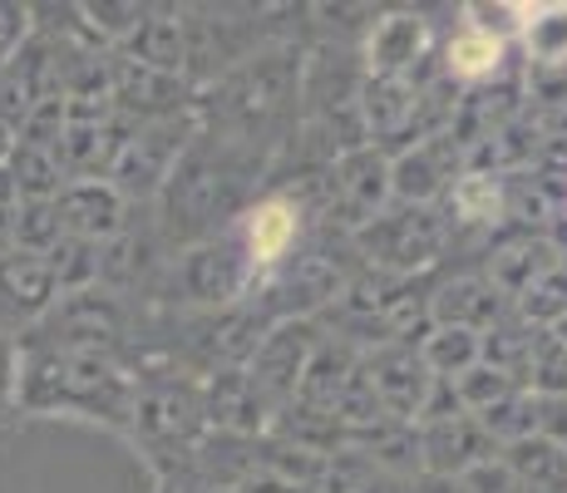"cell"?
<instances>
[{
  "label": "cell",
  "mask_w": 567,
  "mask_h": 493,
  "mask_svg": "<svg viewBox=\"0 0 567 493\" xmlns=\"http://www.w3.org/2000/svg\"><path fill=\"white\" fill-rule=\"evenodd\" d=\"M257 173H261L257 148L227 144V138L198 129V138L173 168L168 188L158 193V233L183 247H198L207 237L227 233L257 203L252 197Z\"/></svg>",
  "instance_id": "cell-1"
},
{
  "label": "cell",
  "mask_w": 567,
  "mask_h": 493,
  "mask_svg": "<svg viewBox=\"0 0 567 493\" xmlns=\"http://www.w3.org/2000/svg\"><path fill=\"white\" fill-rule=\"evenodd\" d=\"M20 346L16 370V410L20 414H80L104 420L114 430H134V386L104 356H64L45 346Z\"/></svg>",
  "instance_id": "cell-2"
},
{
  "label": "cell",
  "mask_w": 567,
  "mask_h": 493,
  "mask_svg": "<svg viewBox=\"0 0 567 493\" xmlns=\"http://www.w3.org/2000/svg\"><path fill=\"white\" fill-rule=\"evenodd\" d=\"M301 70H307L301 50H291V45L257 50L233 74L213 80L207 99H198V109H193L198 129L227 138V144L257 148V138H267L301 99Z\"/></svg>",
  "instance_id": "cell-3"
},
{
  "label": "cell",
  "mask_w": 567,
  "mask_h": 493,
  "mask_svg": "<svg viewBox=\"0 0 567 493\" xmlns=\"http://www.w3.org/2000/svg\"><path fill=\"white\" fill-rule=\"evenodd\" d=\"M444 243H450V217L440 207H385L380 217H370L361 233L351 237L361 267L390 271V277H420L434 261L444 257Z\"/></svg>",
  "instance_id": "cell-4"
},
{
  "label": "cell",
  "mask_w": 567,
  "mask_h": 493,
  "mask_svg": "<svg viewBox=\"0 0 567 493\" xmlns=\"http://www.w3.org/2000/svg\"><path fill=\"white\" fill-rule=\"evenodd\" d=\"M20 341L64 350V356L118 360V350H124V301L109 287L64 291L60 301H54V311L40 326H30V336H20Z\"/></svg>",
  "instance_id": "cell-5"
},
{
  "label": "cell",
  "mask_w": 567,
  "mask_h": 493,
  "mask_svg": "<svg viewBox=\"0 0 567 493\" xmlns=\"http://www.w3.org/2000/svg\"><path fill=\"white\" fill-rule=\"evenodd\" d=\"M252 287H257V271H252V261H247L233 227L207 237L198 247H183L178 261H173V291H178L183 301L203 306V311L243 306L247 296H252Z\"/></svg>",
  "instance_id": "cell-6"
},
{
  "label": "cell",
  "mask_w": 567,
  "mask_h": 493,
  "mask_svg": "<svg viewBox=\"0 0 567 493\" xmlns=\"http://www.w3.org/2000/svg\"><path fill=\"white\" fill-rule=\"evenodd\" d=\"M193 138H198V114L138 124L134 138H128L124 153H118L109 183H114L128 203H158V193L168 188L173 168H178V158L188 153Z\"/></svg>",
  "instance_id": "cell-7"
},
{
  "label": "cell",
  "mask_w": 567,
  "mask_h": 493,
  "mask_svg": "<svg viewBox=\"0 0 567 493\" xmlns=\"http://www.w3.org/2000/svg\"><path fill=\"white\" fill-rule=\"evenodd\" d=\"M395 203L390 193V153L375 144L346 148L331 158L326 168V217L336 223V213L346 217V233H361L370 217H380L385 207Z\"/></svg>",
  "instance_id": "cell-8"
},
{
  "label": "cell",
  "mask_w": 567,
  "mask_h": 493,
  "mask_svg": "<svg viewBox=\"0 0 567 493\" xmlns=\"http://www.w3.org/2000/svg\"><path fill=\"white\" fill-rule=\"evenodd\" d=\"M237 243H243L247 261H252L257 281L271 277V271H281L291 257L301 251L307 243V203L291 193H261L252 207H247L243 217L233 223Z\"/></svg>",
  "instance_id": "cell-9"
},
{
  "label": "cell",
  "mask_w": 567,
  "mask_h": 493,
  "mask_svg": "<svg viewBox=\"0 0 567 493\" xmlns=\"http://www.w3.org/2000/svg\"><path fill=\"white\" fill-rule=\"evenodd\" d=\"M434 54V25L420 10H380L361 40L365 80H424Z\"/></svg>",
  "instance_id": "cell-10"
},
{
  "label": "cell",
  "mask_w": 567,
  "mask_h": 493,
  "mask_svg": "<svg viewBox=\"0 0 567 493\" xmlns=\"http://www.w3.org/2000/svg\"><path fill=\"white\" fill-rule=\"evenodd\" d=\"M326 341L321 321H277L267 336H261L257 356L247 360V376L261 390V400L271 404V414L287 410L301 390V376H307L316 346Z\"/></svg>",
  "instance_id": "cell-11"
},
{
  "label": "cell",
  "mask_w": 567,
  "mask_h": 493,
  "mask_svg": "<svg viewBox=\"0 0 567 493\" xmlns=\"http://www.w3.org/2000/svg\"><path fill=\"white\" fill-rule=\"evenodd\" d=\"M430 84L424 80H361V94H355V109H361L365 138L375 148H410L420 144L424 134V114H430ZM395 148V153H400Z\"/></svg>",
  "instance_id": "cell-12"
},
{
  "label": "cell",
  "mask_w": 567,
  "mask_h": 493,
  "mask_svg": "<svg viewBox=\"0 0 567 493\" xmlns=\"http://www.w3.org/2000/svg\"><path fill=\"white\" fill-rule=\"evenodd\" d=\"M361 366H365V380L375 386L390 420H405V424L424 420V404H430V394L440 380H434V370L424 366L420 346H405V341L375 346L361 356Z\"/></svg>",
  "instance_id": "cell-13"
},
{
  "label": "cell",
  "mask_w": 567,
  "mask_h": 493,
  "mask_svg": "<svg viewBox=\"0 0 567 493\" xmlns=\"http://www.w3.org/2000/svg\"><path fill=\"white\" fill-rule=\"evenodd\" d=\"M460 138L444 129V134H430L420 144L390 153V193L405 207H434L440 197H450L454 178H460Z\"/></svg>",
  "instance_id": "cell-14"
},
{
  "label": "cell",
  "mask_w": 567,
  "mask_h": 493,
  "mask_svg": "<svg viewBox=\"0 0 567 493\" xmlns=\"http://www.w3.org/2000/svg\"><path fill=\"white\" fill-rule=\"evenodd\" d=\"M60 296L50 257L20 247L0 251V336H10V326H40Z\"/></svg>",
  "instance_id": "cell-15"
},
{
  "label": "cell",
  "mask_w": 567,
  "mask_h": 493,
  "mask_svg": "<svg viewBox=\"0 0 567 493\" xmlns=\"http://www.w3.org/2000/svg\"><path fill=\"white\" fill-rule=\"evenodd\" d=\"M414 430H420L424 474H434V479H464V474H474L478 464H494V459L504 454L474 414L424 420V424H414Z\"/></svg>",
  "instance_id": "cell-16"
},
{
  "label": "cell",
  "mask_w": 567,
  "mask_h": 493,
  "mask_svg": "<svg viewBox=\"0 0 567 493\" xmlns=\"http://www.w3.org/2000/svg\"><path fill=\"white\" fill-rule=\"evenodd\" d=\"M64 233L84 237V243H114L118 233H128V197L109 178H70L64 193L54 197Z\"/></svg>",
  "instance_id": "cell-17"
},
{
  "label": "cell",
  "mask_w": 567,
  "mask_h": 493,
  "mask_svg": "<svg viewBox=\"0 0 567 493\" xmlns=\"http://www.w3.org/2000/svg\"><path fill=\"white\" fill-rule=\"evenodd\" d=\"M504 316H514V301L488 281V271H460V277L440 281L430 291V321L434 326H460V331H494Z\"/></svg>",
  "instance_id": "cell-18"
},
{
  "label": "cell",
  "mask_w": 567,
  "mask_h": 493,
  "mask_svg": "<svg viewBox=\"0 0 567 493\" xmlns=\"http://www.w3.org/2000/svg\"><path fill=\"white\" fill-rule=\"evenodd\" d=\"M203 410H207V430L243 434V440H261L271 430V420H277L247 370H213L203 380Z\"/></svg>",
  "instance_id": "cell-19"
},
{
  "label": "cell",
  "mask_w": 567,
  "mask_h": 493,
  "mask_svg": "<svg viewBox=\"0 0 567 493\" xmlns=\"http://www.w3.org/2000/svg\"><path fill=\"white\" fill-rule=\"evenodd\" d=\"M508 40L488 35L484 25H474V20H460V25L450 30V40H444L440 50V74L450 84H460V90H484V84H494L498 74L508 70Z\"/></svg>",
  "instance_id": "cell-20"
},
{
  "label": "cell",
  "mask_w": 567,
  "mask_h": 493,
  "mask_svg": "<svg viewBox=\"0 0 567 493\" xmlns=\"http://www.w3.org/2000/svg\"><path fill=\"white\" fill-rule=\"evenodd\" d=\"M563 251L553 237H543V233H514V237H504V243H494V251H488V261H484V271H488V281H494L498 291L508 296V301H518L523 291L533 287V281L543 277V271H553V267H563Z\"/></svg>",
  "instance_id": "cell-21"
},
{
  "label": "cell",
  "mask_w": 567,
  "mask_h": 493,
  "mask_svg": "<svg viewBox=\"0 0 567 493\" xmlns=\"http://www.w3.org/2000/svg\"><path fill=\"white\" fill-rule=\"evenodd\" d=\"M124 60H138V64L163 70V74H188L193 40H188V20H183V10H148L144 25L128 35Z\"/></svg>",
  "instance_id": "cell-22"
},
{
  "label": "cell",
  "mask_w": 567,
  "mask_h": 493,
  "mask_svg": "<svg viewBox=\"0 0 567 493\" xmlns=\"http://www.w3.org/2000/svg\"><path fill=\"white\" fill-rule=\"evenodd\" d=\"M355 370H361V350L351 341H341V336L326 331V341L316 346L307 376H301V390H297V404H311V410H326L336 414V404H341V394L351 390Z\"/></svg>",
  "instance_id": "cell-23"
},
{
  "label": "cell",
  "mask_w": 567,
  "mask_h": 493,
  "mask_svg": "<svg viewBox=\"0 0 567 493\" xmlns=\"http://www.w3.org/2000/svg\"><path fill=\"white\" fill-rule=\"evenodd\" d=\"M444 207L454 213V223L464 227H504L508 223V183L494 168H464L454 178Z\"/></svg>",
  "instance_id": "cell-24"
},
{
  "label": "cell",
  "mask_w": 567,
  "mask_h": 493,
  "mask_svg": "<svg viewBox=\"0 0 567 493\" xmlns=\"http://www.w3.org/2000/svg\"><path fill=\"white\" fill-rule=\"evenodd\" d=\"M518 45L533 70H567V0H538V6H528Z\"/></svg>",
  "instance_id": "cell-25"
},
{
  "label": "cell",
  "mask_w": 567,
  "mask_h": 493,
  "mask_svg": "<svg viewBox=\"0 0 567 493\" xmlns=\"http://www.w3.org/2000/svg\"><path fill=\"white\" fill-rule=\"evenodd\" d=\"M498 459L523 479L528 493H567V449L543 440V434H528V440L508 444Z\"/></svg>",
  "instance_id": "cell-26"
},
{
  "label": "cell",
  "mask_w": 567,
  "mask_h": 493,
  "mask_svg": "<svg viewBox=\"0 0 567 493\" xmlns=\"http://www.w3.org/2000/svg\"><path fill=\"white\" fill-rule=\"evenodd\" d=\"M6 168H10V178H16L20 197H35V203H54V197L64 193V183H70L60 153L45 144H25V138H16V153L6 158Z\"/></svg>",
  "instance_id": "cell-27"
},
{
  "label": "cell",
  "mask_w": 567,
  "mask_h": 493,
  "mask_svg": "<svg viewBox=\"0 0 567 493\" xmlns=\"http://www.w3.org/2000/svg\"><path fill=\"white\" fill-rule=\"evenodd\" d=\"M538 336L543 331L538 326H528L523 316H504L494 331H484V366L504 370V376H514L523 386V380H528V366H533V350H538Z\"/></svg>",
  "instance_id": "cell-28"
},
{
  "label": "cell",
  "mask_w": 567,
  "mask_h": 493,
  "mask_svg": "<svg viewBox=\"0 0 567 493\" xmlns=\"http://www.w3.org/2000/svg\"><path fill=\"white\" fill-rule=\"evenodd\" d=\"M321 493H414V479H400L390 469L370 464L355 449H341V454H331Z\"/></svg>",
  "instance_id": "cell-29"
},
{
  "label": "cell",
  "mask_w": 567,
  "mask_h": 493,
  "mask_svg": "<svg viewBox=\"0 0 567 493\" xmlns=\"http://www.w3.org/2000/svg\"><path fill=\"white\" fill-rule=\"evenodd\" d=\"M420 356L434 370V380H460L484 360V336L460 331V326H434L420 341Z\"/></svg>",
  "instance_id": "cell-30"
},
{
  "label": "cell",
  "mask_w": 567,
  "mask_h": 493,
  "mask_svg": "<svg viewBox=\"0 0 567 493\" xmlns=\"http://www.w3.org/2000/svg\"><path fill=\"white\" fill-rule=\"evenodd\" d=\"M474 420L484 424L488 440H494L498 449H508V444L528 440V434H538V394H533V390H518V394H508V400L488 404V410L474 414Z\"/></svg>",
  "instance_id": "cell-31"
},
{
  "label": "cell",
  "mask_w": 567,
  "mask_h": 493,
  "mask_svg": "<svg viewBox=\"0 0 567 493\" xmlns=\"http://www.w3.org/2000/svg\"><path fill=\"white\" fill-rule=\"evenodd\" d=\"M144 16L148 6H134V0H90V6H80V20L94 45H128V35L144 25Z\"/></svg>",
  "instance_id": "cell-32"
},
{
  "label": "cell",
  "mask_w": 567,
  "mask_h": 493,
  "mask_svg": "<svg viewBox=\"0 0 567 493\" xmlns=\"http://www.w3.org/2000/svg\"><path fill=\"white\" fill-rule=\"evenodd\" d=\"M10 237H16L20 251H40V257H50V251L64 243V223H60V213H54V203L20 197L16 217H10Z\"/></svg>",
  "instance_id": "cell-33"
},
{
  "label": "cell",
  "mask_w": 567,
  "mask_h": 493,
  "mask_svg": "<svg viewBox=\"0 0 567 493\" xmlns=\"http://www.w3.org/2000/svg\"><path fill=\"white\" fill-rule=\"evenodd\" d=\"M514 316H523V321L538 326V331H553V326L563 321L567 316V261L563 267H553V271H543V277L518 296Z\"/></svg>",
  "instance_id": "cell-34"
},
{
  "label": "cell",
  "mask_w": 567,
  "mask_h": 493,
  "mask_svg": "<svg viewBox=\"0 0 567 493\" xmlns=\"http://www.w3.org/2000/svg\"><path fill=\"white\" fill-rule=\"evenodd\" d=\"M100 257H104L100 243H84V237L64 233V243L50 251V267H54V277H60V291H90V287H100Z\"/></svg>",
  "instance_id": "cell-35"
},
{
  "label": "cell",
  "mask_w": 567,
  "mask_h": 493,
  "mask_svg": "<svg viewBox=\"0 0 567 493\" xmlns=\"http://www.w3.org/2000/svg\"><path fill=\"white\" fill-rule=\"evenodd\" d=\"M450 386H454V394H460V404H464L468 414H484L488 404H498V400H508V394H518V390H523L514 376H504V370L484 366V360H478V366L468 370V376L450 380Z\"/></svg>",
  "instance_id": "cell-36"
},
{
  "label": "cell",
  "mask_w": 567,
  "mask_h": 493,
  "mask_svg": "<svg viewBox=\"0 0 567 493\" xmlns=\"http://www.w3.org/2000/svg\"><path fill=\"white\" fill-rule=\"evenodd\" d=\"M16 370H20V346L0 336V424L16 420Z\"/></svg>",
  "instance_id": "cell-37"
},
{
  "label": "cell",
  "mask_w": 567,
  "mask_h": 493,
  "mask_svg": "<svg viewBox=\"0 0 567 493\" xmlns=\"http://www.w3.org/2000/svg\"><path fill=\"white\" fill-rule=\"evenodd\" d=\"M538 434L567 449V394H538Z\"/></svg>",
  "instance_id": "cell-38"
},
{
  "label": "cell",
  "mask_w": 567,
  "mask_h": 493,
  "mask_svg": "<svg viewBox=\"0 0 567 493\" xmlns=\"http://www.w3.org/2000/svg\"><path fill=\"white\" fill-rule=\"evenodd\" d=\"M25 16H30V10H20V6H0V64L25 45V40H20V35H25Z\"/></svg>",
  "instance_id": "cell-39"
},
{
  "label": "cell",
  "mask_w": 567,
  "mask_h": 493,
  "mask_svg": "<svg viewBox=\"0 0 567 493\" xmlns=\"http://www.w3.org/2000/svg\"><path fill=\"white\" fill-rule=\"evenodd\" d=\"M16 207H20V188L10 178V168L0 163V217H16Z\"/></svg>",
  "instance_id": "cell-40"
},
{
  "label": "cell",
  "mask_w": 567,
  "mask_h": 493,
  "mask_svg": "<svg viewBox=\"0 0 567 493\" xmlns=\"http://www.w3.org/2000/svg\"><path fill=\"white\" fill-rule=\"evenodd\" d=\"M237 493H307V489H297V484H281V479H267V474H252Z\"/></svg>",
  "instance_id": "cell-41"
},
{
  "label": "cell",
  "mask_w": 567,
  "mask_h": 493,
  "mask_svg": "<svg viewBox=\"0 0 567 493\" xmlns=\"http://www.w3.org/2000/svg\"><path fill=\"white\" fill-rule=\"evenodd\" d=\"M414 493H468V489H464V479H434V474H424V479H414Z\"/></svg>",
  "instance_id": "cell-42"
},
{
  "label": "cell",
  "mask_w": 567,
  "mask_h": 493,
  "mask_svg": "<svg viewBox=\"0 0 567 493\" xmlns=\"http://www.w3.org/2000/svg\"><path fill=\"white\" fill-rule=\"evenodd\" d=\"M16 124H10V119H0V163H6L10 158V153H16Z\"/></svg>",
  "instance_id": "cell-43"
},
{
  "label": "cell",
  "mask_w": 567,
  "mask_h": 493,
  "mask_svg": "<svg viewBox=\"0 0 567 493\" xmlns=\"http://www.w3.org/2000/svg\"><path fill=\"white\" fill-rule=\"evenodd\" d=\"M173 493H233V489H207V484H173Z\"/></svg>",
  "instance_id": "cell-44"
},
{
  "label": "cell",
  "mask_w": 567,
  "mask_h": 493,
  "mask_svg": "<svg viewBox=\"0 0 567 493\" xmlns=\"http://www.w3.org/2000/svg\"><path fill=\"white\" fill-rule=\"evenodd\" d=\"M553 341H558V346L567 350V316H563V321H558V326H553Z\"/></svg>",
  "instance_id": "cell-45"
},
{
  "label": "cell",
  "mask_w": 567,
  "mask_h": 493,
  "mask_svg": "<svg viewBox=\"0 0 567 493\" xmlns=\"http://www.w3.org/2000/svg\"><path fill=\"white\" fill-rule=\"evenodd\" d=\"M154 493H173V484H168V479H158V484H154Z\"/></svg>",
  "instance_id": "cell-46"
}]
</instances>
